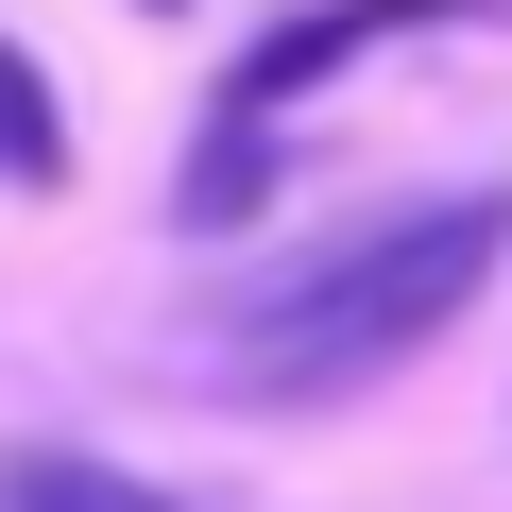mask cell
<instances>
[{"instance_id": "3957f363", "label": "cell", "mask_w": 512, "mask_h": 512, "mask_svg": "<svg viewBox=\"0 0 512 512\" xmlns=\"http://www.w3.org/2000/svg\"><path fill=\"white\" fill-rule=\"evenodd\" d=\"M256 205H274V120H239V103H222V120H205V154L171 171V222H188V239H239Z\"/></svg>"}, {"instance_id": "6da1fadb", "label": "cell", "mask_w": 512, "mask_h": 512, "mask_svg": "<svg viewBox=\"0 0 512 512\" xmlns=\"http://www.w3.org/2000/svg\"><path fill=\"white\" fill-rule=\"evenodd\" d=\"M495 256H512V205H495V188H444V205L342 239L325 274H291V308L239 325V393H274V410H342V393H376L393 359H427V342L478 308Z\"/></svg>"}, {"instance_id": "8992f818", "label": "cell", "mask_w": 512, "mask_h": 512, "mask_svg": "<svg viewBox=\"0 0 512 512\" xmlns=\"http://www.w3.org/2000/svg\"><path fill=\"white\" fill-rule=\"evenodd\" d=\"M154 18H171V0H154Z\"/></svg>"}, {"instance_id": "7a4b0ae2", "label": "cell", "mask_w": 512, "mask_h": 512, "mask_svg": "<svg viewBox=\"0 0 512 512\" xmlns=\"http://www.w3.org/2000/svg\"><path fill=\"white\" fill-rule=\"evenodd\" d=\"M427 18H461V0H308V18H274V35H256L239 52V120H274V103H308V86H342L359 52H393V35H427Z\"/></svg>"}, {"instance_id": "5b68a950", "label": "cell", "mask_w": 512, "mask_h": 512, "mask_svg": "<svg viewBox=\"0 0 512 512\" xmlns=\"http://www.w3.org/2000/svg\"><path fill=\"white\" fill-rule=\"evenodd\" d=\"M0 171L18 188H69V103H52V69L0 35Z\"/></svg>"}, {"instance_id": "277c9868", "label": "cell", "mask_w": 512, "mask_h": 512, "mask_svg": "<svg viewBox=\"0 0 512 512\" xmlns=\"http://www.w3.org/2000/svg\"><path fill=\"white\" fill-rule=\"evenodd\" d=\"M0 512H188V495H154V478H120L86 444H18L0 461Z\"/></svg>"}]
</instances>
